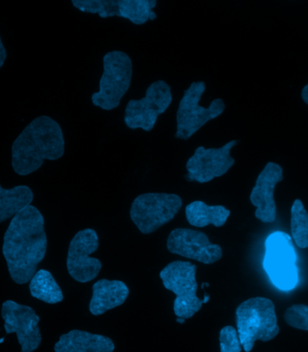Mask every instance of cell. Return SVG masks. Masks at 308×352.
<instances>
[{
	"instance_id": "4fadbf2b",
	"label": "cell",
	"mask_w": 308,
	"mask_h": 352,
	"mask_svg": "<svg viewBox=\"0 0 308 352\" xmlns=\"http://www.w3.org/2000/svg\"><path fill=\"white\" fill-rule=\"evenodd\" d=\"M1 316L5 333L16 334L21 352H34L39 348L42 342L40 317L33 308L8 300L3 302Z\"/></svg>"
},
{
	"instance_id": "8fae6325",
	"label": "cell",
	"mask_w": 308,
	"mask_h": 352,
	"mask_svg": "<svg viewBox=\"0 0 308 352\" xmlns=\"http://www.w3.org/2000/svg\"><path fill=\"white\" fill-rule=\"evenodd\" d=\"M238 142V140H232L218 148L198 146L194 155L187 162L186 180L206 184L226 175L235 163L231 150Z\"/></svg>"
},
{
	"instance_id": "2e32d148",
	"label": "cell",
	"mask_w": 308,
	"mask_h": 352,
	"mask_svg": "<svg viewBox=\"0 0 308 352\" xmlns=\"http://www.w3.org/2000/svg\"><path fill=\"white\" fill-rule=\"evenodd\" d=\"M89 311L95 316L122 305L129 296L128 285L119 280L102 279L95 283Z\"/></svg>"
},
{
	"instance_id": "9a60e30c",
	"label": "cell",
	"mask_w": 308,
	"mask_h": 352,
	"mask_svg": "<svg viewBox=\"0 0 308 352\" xmlns=\"http://www.w3.org/2000/svg\"><path fill=\"white\" fill-rule=\"evenodd\" d=\"M283 179L282 167L270 162L256 180L250 201L256 207L255 217L264 223H270L276 220L277 206L274 200L275 187Z\"/></svg>"
},
{
	"instance_id": "ba28073f",
	"label": "cell",
	"mask_w": 308,
	"mask_h": 352,
	"mask_svg": "<svg viewBox=\"0 0 308 352\" xmlns=\"http://www.w3.org/2000/svg\"><path fill=\"white\" fill-rule=\"evenodd\" d=\"M296 256L292 236L276 232L265 242L263 267L276 287L283 291L292 290L298 283Z\"/></svg>"
},
{
	"instance_id": "5b68a950",
	"label": "cell",
	"mask_w": 308,
	"mask_h": 352,
	"mask_svg": "<svg viewBox=\"0 0 308 352\" xmlns=\"http://www.w3.org/2000/svg\"><path fill=\"white\" fill-rule=\"evenodd\" d=\"M206 89V82H193L184 91L176 114L175 138L187 141L210 120L221 116L226 109L223 99H215L209 107L200 105V100Z\"/></svg>"
},
{
	"instance_id": "6da1fadb",
	"label": "cell",
	"mask_w": 308,
	"mask_h": 352,
	"mask_svg": "<svg viewBox=\"0 0 308 352\" xmlns=\"http://www.w3.org/2000/svg\"><path fill=\"white\" fill-rule=\"evenodd\" d=\"M46 251L44 216L33 206L25 207L11 220L3 242V256L13 281L19 285L30 282Z\"/></svg>"
},
{
	"instance_id": "7c38bea8",
	"label": "cell",
	"mask_w": 308,
	"mask_h": 352,
	"mask_svg": "<svg viewBox=\"0 0 308 352\" xmlns=\"http://www.w3.org/2000/svg\"><path fill=\"white\" fill-rule=\"evenodd\" d=\"M99 246V236L92 229L80 230L71 239L68 250L67 270L77 282L88 283L99 276L102 268V261L91 256Z\"/></svg>"
},
{
	"instance_id": "7402d4cb",
	"label": "cell",
	"mask_w": 308,
	"mask_h": 352,
	"mask_svg": "<svg viewBox=\"0 0 308 352\" xmlns=\"http://www.w3.org/2000/svg\"><path fill=\"white\" fill-rule=\"evenodd\" d=\"M284 319L292 327L308 331V305H292L285 311Z\"/></svg>"
},
{
	"instance_id": "d6986e66",
	"label": "cell",
	"mask_w": 308,
	"mask_h": 352,
	"mask_svg": "<svg viewBox=\"0 0 308 352\" xmlns=\"http://www.w3.org/2000/svg\"><path fill=\"white\" fill-rule=\"evenodd\" d=\"M34 193L27 186H19L11 189H4L0 186V223L10 220L31 206Z\"/></svg>"
},
{
	"instance_id": "9c48e42d",
	"label": "cell",
	"mask_w": 308,
	"mask_h": 352,
	"mask_svg": "<svg viewBox=\"0 0 308 352\" xmlns=\"http://www.w3.org/2000/svg\"><path fill=\"white\" fill-rule=\"evenodd\" d=\"M171 86L164 80L152 82L141 100H129L126 107L123 121L128 129H143L146 132L154 129L160 115L166 112L172 102Z\"/></svg>"
},
{
	"instance_id": "277c9868",
	"label": "cell",
	"mask_w": 308,
	"mask_h": 352,
	"mask_svg": "<svg viewBox=\"0 0 308 352\" xmlns=\"http://www.w3.org/2000/svg\"><path fill=\"white\" fill-rule=\"evenodd\" d=\"M132 78V62L128 54L112 51L105 54L99 89L91 96L93 105L106 111L117 108L130 89Z\"/></svg>"
},
{
	"instance_id": "4316f807",
	"label": "cell",
	"mask_w": 308,
	"mask_h": 352,
	"mask_svg": "<svg viewBox=\"0 0 308 352\" xmlns=\"http://www.w3.org/2000/svg\"><path fill=\"white\" fill-rule=\"evenodd\" d=\"M186 320L185 319H182V318H178L177 317V322L178 323H184L185 322Z\"/></svg>"
},
{
	"instance_id": "cb8c5ba5",
	"label": "cell",
	"mask_w": 308,
	"mask_h": 352,
	"mask_svg": "<svg viewBox=\"0 0 308 352\" xmlns=\"http://www.w3.org/2000/svg\"><path fill=\"white\" fill-rule=\"evenodd\" d=\"M7 50H5L4 45H3L1 36H0V69L4 65L5 60H7Z\"/></svg>"
},
{
	"instance_id": "7a4b0ae2",
	"label": "cell",
	"mask_w": 308,
	"mask_h": 352,
	"mask_svg": "<svg viewBox=\"0 0 308 352\" xmlns=\"http://www.w3.org/2000/svg\"><path fill=\"white\" fill-rule=\"evenodd\" d=\"M65 152V140L59 123L48 116L34 118L12 145L11 164L16 174L37 171L45 160H58Z\"/></svg>"
},
{
	"instance_id": "52a82bcc",
	"label": "cell",
	"mask_w": 308,
	"mask_h": 352,
	"mask_svg": "<svg viewBox=\"0 0 308 352\" xmlns=\"http://www.w3.org/2000/svg\"><path fill=\"white\" fill-rule=\"evenodd\" d=\"M182 204V199L174 193H143L132 201L131 220L143 234H151L174 220Z\"/></svg>"
},
{
	"instance_id": "e0dca14e",
	"label": "cell",
	"mask_w": 308,
	"mask_h": 352,
	"mask_svg": "<svg viewBox=\"0 0 308 352\" xmlns=\"http://www.w3.org/2000/svg\"><path fill=\"white\" fill-rule=\"evenodd\" d=\"M115 343L109 337L73 330L62 334L54 345L56 352H113Z\"/></svg>"
},
{
	"instance_id": "44dd1931",
	"label": "cell",
	"mask_w": 308,
	"mask_h": 352,
	"mask_svg": "<svg viewBox=\"0 0 308 352\" xmlns=\"http://www.w3.org/2000/svg\"><path fill=\"white\" fill-rule=\"evenodd\" d=\"M292 234L296 246L300 249L308 248V212L301 200L296 199L292 208Z\"/></svg>"
},
{
	"instance_id": "3957f363",
	"label": "cell",
	"mask_w": 308,
	"mask_h": 352,
	"mask_svg": "<svg viewBox=\"0 0 308 352\" xmlns=\"http://www.w3.org/2000/svg\"><path fill=\"white\" fill-rule=\"evenodd\" d=\"M236 326L241 347L250 352L257 340L267 342L279 333L275 305L272 300L254 297L236 309Z\"/></svg>"
},
{
	"instance_id": "603a6c76",
	"label": "cell",
	"mask_w": 308,
	"mask_h": 352,
	"mask_svg": "<svg viewBox=\"0 0 308 352\" xmlns=\"http://www.w3.org/2000/svg\"><path fill=\"white\" fill-rule=\"evenodd\" d=\"M220 352H241V345L237 331L233 326H226L220 333Z\"/></svg>"
},
{
	"instance_id": "8992f818",
	"label": "cell",
	"mask_w": 308,
	"mask_h": 352,
	"mask_svg": "<svg viewBox=\"0 0 308 352\" xmlns=\"http://www.w3.org/2000/svg\"><path fill=\"white\" fill-rule=\"evenodd\" d=\"M196 273L197 265L180 261L171 262L161 271L164 287L176 296L174 309L178 318L191 319L202 308L203 301L197 296Z\"/></svg>"
},
{
	"instance_id": "484cf974",
	"label": "cell",
	"mask_w": 308,
	"mask_h": 352,
	"mask_svg": "<svg viewBox=\"0 0 308 352\" xmlns=\"http://www.w3.org/2000/svg\"><path fill=\"white\" fill-rule=\"evenodd\" d=\"M209 299L210 296H209V294H206L205 297H204V300H202L203 304H206V302L209 301Z\"/></svg>"
},
{
	"instance_id": "d4e9b609",
	"label": "cell",
	"mask_w": 308,
	"mask_h": 352,
	"mask_svg": "<svg viewBox=\"0 0 308 352\" xmlns=\"http://www.w3.org/2000/svg\"><path fill=\"white\" fill-rule=\"evenodd\" d=\"M301 97L304 102H306L308 105V85L305 86L303 89H302Z\"/></svg>"
},
{
	"instance_id": "ac0fdd59",
	"label": "cell",
	"mask_w": 308,
	"mask_h": 352,
	"mask_svg": "<svg viewBox=\"0 0 308 352\" xmlns=\"http://www.w3.org/2000/svg\"><path fill=\"white\" fill-rule=\"evenodd\" d=\"M185 212L189 223L198 228H205L209 225L223 227L231 214V212L223 206H209L202 201L189 204Z\"/></svg>"
},
{
	"instance_id": "30bf717a",
	"label": "cell",
	"mask_w": 308,
	"mask_h": 352,
	"mask_svg": "<svg viewBox=\"0 0 308 352\" xmlns=\"http://www.w3.org/2000/svg\"><path fill=\"white\" fill-rule=\"evenodd\" d=\"M73 5L82 12L97 14L102 19L123 17L137 25L157 19L156 0H73Z\"/></svg>"
},
{
	"instance_id": "ffe728a7",
	"label": "cell",
	"mask_w": 308,
	"mask_h": 352,
	"mask_svg": "<svg viewBox=\"0 0 308 352\" xmlns=\"http://www.w3.org/2000/svg\"><path fill=\"white\" fill-rule=\"evenodd\" d=\"M31 296L46 304L56 305L63 301V294L60 285L48 270L37 271L29 284Z\"/></svg>"
},
{
	"instance_id": "5bb4252c",
	"label": "cell",
	"mask_w": 308,
	"mask_h": 352,
	"mask_svg": "<svg viewBox=\"0 0 308 352\" xmlns=\"http://www.w3.org/2000/svg\"><path fill=\"white\" fill-rule=\"evenodd\" d=\"M167 249L172 254L206 265L215 263L223 256L220 245L212 244L205 233L191 229L172 230L167 241Z\"/></svg>"
}]
</instances>
